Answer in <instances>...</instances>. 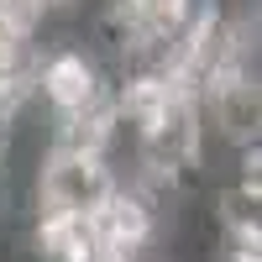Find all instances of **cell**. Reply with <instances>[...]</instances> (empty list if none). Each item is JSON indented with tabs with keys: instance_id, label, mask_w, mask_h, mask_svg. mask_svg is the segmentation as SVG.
Returning a JSON list of instances; mask_svg holds the SVG:
<instances>
[{
	"instance_id": "cell-1",
	"label": "cell",
	"mask_w": 262,
	"mask_h": 262,
	"mask_svg": "<svg viewBox=\"0 0 262 262\" xmlns=\"http://www.w3.org/2000/svg\"><path fill=\"white\" fill-rule=\"evenodd\" d=\"M116 194L111 168L90 152H48L37 168V215H63V221H90V215Z\"/></svg>"
},
{
	"instance_id": "cell-2",
	"label": "cell",
	"mask_w": 262,
	"mask_h": 262,
	"mask_svg": "<svg viewBox=\"0 0 262 262\" xmlns=\"http://www.w3.org/2000/svg\"><path fill=\"white\" fill-rule=\"evenodd\" d=\"M200 111H205V137L215 142H226V147H257L262 137V84L257 79H221L215 90L200 100Z\"/></svg>"
}]
</instances>
